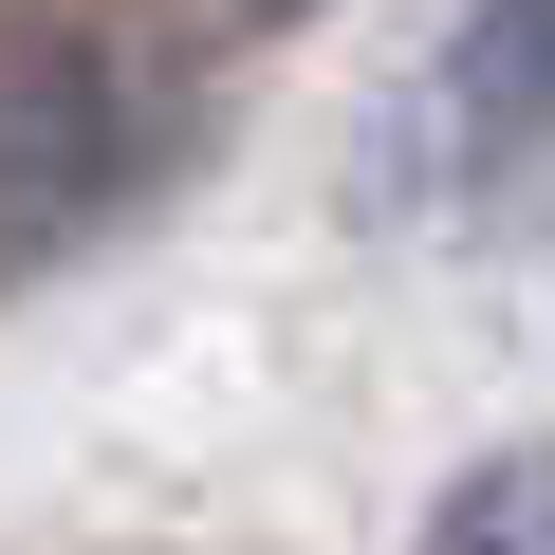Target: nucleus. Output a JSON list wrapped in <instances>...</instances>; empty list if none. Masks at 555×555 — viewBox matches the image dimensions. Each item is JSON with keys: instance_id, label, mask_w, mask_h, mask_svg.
Listing matches in <instances>:
<instances>
[{"instance_id": "nucleus-1", "label": "nucleus", "mask_w": 555, "mask_h": 555, "mask_svg": "<svg viewBox=\"0 0 555 555\" xmlns=\"http://www.w3.org/2000/svg\"><path fill=\"white\" fill-rule=\"evenodd\" d=\"M537 149H555V0H463V20L426 38V75L389 93V130H371V185L408 222H463Z\"/></svg>"}, {"instance_id": "nucleus-2", "label": "nucleus", "mask_w": 555, "mask_h": 555, "mask_svg": "<svg viewBox=\"0 0 555 555\" xmlns=\"http://www.w3.org/2000/svg\"><path fill=\"white\" fill-rule=\"evenodd\" d=\"M149 149V75L93 38V20H38V38H0V259H38L75 241Z\"/></svg>"}, {"instance_id": "nucleus-3", "label": "nucleus", "mask_w": 555, "mask_h": 555, "mask_svg": "<svg viewBox=\"0 0 555 555\" xmlns=\"http://www.w3.org/2000/svg\"><path fill=\"white\" fill-rule=\"evenodd\" d=\"M426 555H555V444H500L426 500Z\"/></svg>"}]
</instances>
